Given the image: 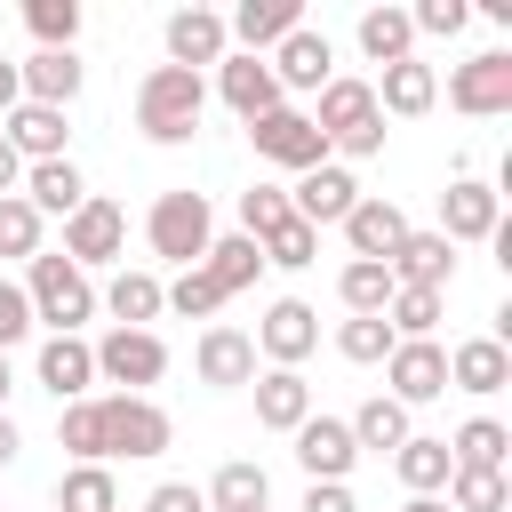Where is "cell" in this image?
Masks as SVG:
<instances>
[{"instance_id":"1","label":"cell","mask_w":512,"mask_h":512,"mask_svg":"<svg viewBox=\"0 0 512 512\" xmlns=\"http://www.w3.org/2000/svg\"><path fill=\"white\" fill-rule=\"evenodd\" d=\"M312 128H320V144L344 152V160H376V152H384V112H376V88H368V80H328Z\"/></svg>"},{"instance_id":"2","label":"cell","mask_w":512,"mask_h":512,"mask_svg":"<svg viewBox=\"0 0 512 512\" xmlns=\"http://www.w3.org/2000/svg\"><path fill=\"white\" fill-rule=\"evenodd\" d=\"M200 104H208L200 72H184V64H152L144 88H136V128H144L152 144H184V136L200 128Z\"/></svg>"},{"instance_id":"3","label":"cell","mask_w":512,"mask_h":512,"mask_svg":"<svg viewBox=\"0 0 512 512\" xmlns=\"http://www.w3.org/2000/svg\"><path fill=\"white\" fill-rule=\"evenodd\" d=\"M144 240H152V256H168V264H200L208 256V240H216V216H208V200L192 192V184H176V192H160L152 200V216H144Z\"/></svg>"},{"instance_id":"4","label":"cell","mask_w":512,"mask_h":512,"mask_svg":"<svg viewBox=\"0 0 512 512\" xmlns=\"http://www.w3.org/2000/svg\"><path fill=\"white\" fill-rule=\"evenodd\" d=\"M24 296H32V320H48L56 336H80V320L96 312V288H88V272L72 264V256H32V280H24Z\"/></svg>"},{"instance_id":"5","label":"cell","mask_w":512,"mask_h":512,"mask_svg":"<svg viewBox=\"0 0 512 512\" xmlns=\"http://www.w3.org/2000/svg\"><path fill=\"white\" fill-rule=\"evenodd\" d=\"M168 440H176V424H168L160 400H144V392L104 400V456H160Z\"/></svg>"},{"instance_id":"6","label":"cell","mask_w":512,"mask_h":512,"mask_svg":"<svg viewBox=\"0 0 512 512\" xmlns=\"http://www.w3.org/2000/svg\"><path fill=\"white\" fill-rule=\"evenodd\" d=\"M88 352H96V376L120 384V392H144V384L168 376V344H160L152 328H112V336L88 344Z\"/></svg>"},{"instance_id":"7","label":"cell","mask_w":512,"mask_h":512,"mask_svg":"<svg viewBox=\"0 0 512 512\" xmlns=\"http://www.w3.org/2000/svg\"><path fill=\"white\" fill-rule=\"evenodd\" d=\"M248 136H256V160H272V168H296V176L328 160V144H320V128H312V112H296V104H280V112L248 120Z\"/></svg>"},{"instance_id":"8","label":"cell","mask_w":512,"mask_h":512,"mask_svg":"<svg viewBox=\"0 0 512 512\" xmlns=\"http://www.w3.org/2000/svg\"><path fill=\"white\" fill-rule=\"evenodd\" d=\"M120 248H128V216L112 208V200H80L72 216H64V256L88 272V264H120Z\"/></svg>"},{"instance_id":"9","label":"cell","mask_w":512,"mask_h":512,"mask_svg":"<svg viewBox=\"0 0 512 512\" xmlns=\"http://www.w3.org/2000/svg\"><path fill=\"white\" fill-rule=\"evenodd\" d=\"M448 104H456V112H472V120L512 112V56H504V48H488V56L456 64V72H448Z\"/></svg>"},{"instance_id":"10","label":"cell","mask_w":512,"mask_h":512,"mask_svg":"<svg viewBox=\"0 0 512 512\" xmlns=\"http://www.w3.org/2000/svg\"><path fill=\"white\" fill-rule=\"evenodd\" d=\"M384 376H392V392H384V400H400V408H424V400H440V392H448V352H440L432 336H416V344H392V352H384Z\"/></svg>"},{"instance_id":"11","label":"cell","mask_w":512,"mask_h":512,"mask_svg":"<svg viewBox=\"0 0 512 512\" xmlns=\"http://www.w3.org/2000/svg\"><path fill=\"white\" fill-rule=\"evenodd\" d=\"M496 224H504V200H496V184H480V176H456L448 192H440V240L456 248V240H496Z\"/></svg>"},{"instance_id":"12","label":"cell","mask_w":512,"mask_h":512,"mask_svg":"<svg viewBox=\"0 0 512 512\" xmlns=\"http://www.w3.org/2000/svg\"><path fill=\"white\" fill-rule=\"evenodd\" d=\"M248 344H256V352H264L272 368H296V360H304V352L320 344V312H312L304 296H280V304H272V312L256 320V336H248Z\"/></svg>"},{"instance_id":"13","label":"cell","mask_w":512,"mask_h":512,"mask_svg":"<svg viewBox=\"0 0 512 512\" xmlns=\"http://www.w3.org/2000/svg\"><path fill=\"white\" fill-rule=\"evenodd\" d=\"M352 200H360V184H352V168L344 160H320V168H304L296 176V192H288V208L320 232V224H344L352 216Z\"/></svg>"},{"instance_id":"14","label":"cell","mask_w":512,"mask_h":512,"mask_svg":"<svg viewBox=\"0 0 512 512\" xmlns=\"http://www.w3.org/2000/svg\"><path fill=\"white\" fill-rule=\"evenodd\" d=\"M264 64H272V80H280V88H312V96L336 80V48H328V32H312V24H296Z\"/></svg>"},{"instance_id":"15","label":"cell","mask_w":512,"mask_h":512,"mask_svg":"<svg viewBox=\"0 0 512 512\" xmlns=\"http://www.w3.org/2000/svg\"><path fill=\"white\" fill-rule=\"evenodd\" d=\"M384 272H392V288H432V296H440V288L456 280V248H448L440 232H416V224H408V240L384 256Z\"/></svg>"},{"instance_id":"16","label":"cell","mask_w":512,"mask_h":512,"mask_svg":"<svg viewBox=\"0 0 512 512\" xmlns=\"http://www.w3.org/2000/svg\"><path fill=\"white\" fill-rule=\"evenodd\" d=\"M224 56H232V32H224L216 8H176L168 16V64L200 72V64H224Z\"/></svg>"},{"instance_id":"17","label":"cell","mask_w":512,"mask_h":512,"mask_svg":"<svg viewBox=\"0 0 512 512\" xmlns=\"http://www.w3.org/2000/svg\"><path fill=\"white\" fill-rule=\"evenodd\" d=\"M288 440H296V464H304L312 480H344V472L360 464V448H352V424H336V416H304Z\"/></svg>"},{"instance_id":"18","label":"cell","mask_w":512,"mask_h":512,"mask_svg":"<svg viewBox=\"0 0 512 512\" xmlns=\"http://www.w3.org/2000/svg\"><path fill=\"white\" fill-rule=\"evenodd\" d=\"M296 24H304V0H240V8L224 16V32L240 40V56H264V48H280Z\"/></svg>"},{"instance_id":"19","label":"cell","mask_w":512,"mask_h":512,"mask_svg":"<svg viewBox=\"0 0 512 512\" xmlns=\"http://www.w3.org/2000/svg\"><path fill=\"white\" fill-rule=\"evenodd\" d=\"M216 88H224V104H232L240 120L280 112V80H272V64H264V56H224V64H216Z\"/></svg>"},{"instance_id":"20","label":"cell","mask_w":512,"mask_h":512,"mask_svg":"<svg viewBox=\"0 0 512 512\" xmlns=\"http://www.w3.org/2000/svg\"><path fill=\"white\" fill-rule=\"evenodd\" d=\"M344 240H352V256H360V264H384V256L408 240V216H400L392 200H368V192H360V200H352V216H344Z\"/></svg>"},{"instance_id":"21","label":"cell","mask_w":512,"mask_h":512,"mask_svg":"<svg viewBox=\"0 0 512 512\" xmlns=\"http://www.w3.org/2000/svg\"><path fill=\"white\" fill-rule=\"evenodd\" d=\"M432 104H440V72H432L424 56H408V64H384L376 112H392V120H424Z\"/></svg>"},{"instance_id":"22","label":"cell","mask_w":512,"mask_h":512,"mask_svg":"<svg viewBox=\"0 0 512 512\" xmlns=\"http://www.w3.org/2000/svg\"><path fill=\"white\" fill-rule=\"evenodd\" d=\"M0 136H8V152H16L24 168L64 160V112H48V104H16V112L0 120Z\"/></svg>"},{"instance_id":"23","label":"cell","mask_w":512,"mask_h":512,"mask_svg":"<svg viewBox=\"0 0 512 512\" xmlns=\"http://www.w3.org/2000/svg\"><path fill=\"white\" fill-rule=\"evenodd\" d=\"M192 360H200V384H216V392L256 384V344H248V328H208Z\"/></svg>"},{"instance_id":"24","label":"cell","mask_w":512,"mask_h":512,"mask_svg":"<svg viewBox=\"0 0 512 512\" xmlns=\"http://www.w3.org/2000/svg\"><path fill=\"white\" fill-rule=\"evenodd\" d=\"M16 80H24V104L64 112V104L80 96V56H72V48H40L32 64H16Z\"/></svg>"},{"instance_id":"25","label":"cell","mask_w":512,"mask_h":512,"mask_svg":"<svg viewBox=\"0 0 512 512\" xmlns=\"http://www.w3.org/2000/svg\"><path fill=\"white\" fill-rule=\"evenodd\" d=\"M304 416H312V384L296 368H264L256 376V424L264 432H296Z\"/></svg>"},{"instance_id":"26","label":"cell","mask_w":512,"mask_h":512,"mask_svg":"<svg viewBox=\"0 0 512 512\" xmlns=\"http://www.w3.org/2000/svg\"><path fill=\"white\" fill-rule=\"evenodd\" d=\"M40 384H48L56 400H88V384H96V352H88L80 336H48V344H40Z\"/></svg>"},{"instance_id":"27","label":"cell","mask_w":512,"mask_h":512,"mask_svg":"<svg viewBox=\"0 0 512 512\" xmlns=\"http://www.w3.org/2000/svg\"><path fill=\"white\" fill-rule=\"evenodd\" d=\"M448 384H456V392H504V384H512V352H504L496 336H472V344L448 352Z\"/></svg>"},{"instance_id":"28","label":"cell","mask_w":512,"mask_h":512,"mask_svg":"<svg viewBox=\"0 0 512 512\" xmlns=\"http://www.w3.org/2000/svg\"><path fill=\"white\" fill-rule=\"evenodd\" d=\"M392 472L408 480V496H440L456 464H448V440H432V432H408V440L392 448Z\"/></svg>"},{"instance_id":"29","label":"cell","mask_w":512,"mask_h":512,"mask_svg":"<svg viewBox=\"0 0 512 512\" xmlns=\"http://www.w3.org/2000/svg\"><path fill=\"white\" fill-rule=\"evenodd\" d=\"M24 200H32V216H72L88 200V184L72 160H40V168H24Z\"/></svg>"},{"instance_id":"30","label":"cell","mask_w":512,"mask_h":512,"mask_svg":"<svg viewBox=\"0 0 512 512\" xmlns=\"http://www.w3.org/2000/svg\"><path fill=\"white\" fill-rule=\"evenodd\" d=\"M504 456H512V432H504L496 416H472V424H456V440H448V464H456V472H504Z\"/></svg>"},{"instance_id":"31","label":"cell","mask_w":512,"mask_h":512,"mask_svg":"<svg viewBox=\"0 0 512 512\" xmlns=\"http://www.w3.org/2000/svg\"><path fill=\"white\" fill-rule=\"evenodd\" d=\"M360 56H368V64H408V56H416L408 8H368V16H360Z\"/></svg>"},{"instance_id":"32","label":"cell","mask_w":512,"mask_h":512,"mask_svg":"<svg viewBox=\"0 0 512 512\" xmlns=\"http://www.w3.org/2000/svg\"><path fill=\"white\" fill-rule=\"evenodd\" d=\"M200 272L224 288V296H240L256 272H264V248L248 240V232H224V240H208V256H200Z\"/></svg>"},{"instance_id":"33","label":"cell","mask_w":512,"mask_h":512,"mask_svg":"<svg viewBox=\"0 0 512 512\" xmlns=\"http://www.w3.org/2000/svg\"><path fill=\"white\" fill-rule=\"evenodd\" d=\"M56 448H72L80 464H104V400H64V416H56Z\"/></svg>"},{"instance_id":"34","label":"cell","mask_w":512,"mask_h":512,"mask_svg":"<svg viewBox=\"0 0 512 512\" xmlns=\"http://www.w3.org/2000/svg\"><path fill=\"white\" fill-rule=\"evenodd\" d=\"M104 304H112V320H120V328H144V320H160V312H168L152 272H120V280L104 288Z\"/></svg>"},{"instance_id":"35","label":"cell","mask_w":512,"mask_h":512,"mask_svg":"<svg viewBox=\"0 0 512 512\" xmlns=\"http://www.w3.org/2000/svg\"><path fill=\"white\" fill-rule=\"evenodd\" d=\"M264 496H272L264 464H224V472L208 480V504H216V512H264Z\"/></svg>"},{"instance_id":"36","label":"cell","mask_w":512,"mask_h":512,"mask_svg":"<svg viewBox=\"0 0 512 512\" xmlns=\"http://www.w3.org/2000/svg\"><path fill=\"white\" fill-rule=\"evenodd\" d=\"M56 512H120V488L104 464H72L64 488H56Z\"/></svg>"},{"instance_id":"37","label":"cell","mask_w":512,"mask_h":512,"mask_svg":"<svg viewBox=\"0 0 512 512\" xmlns=\"http://www.w3.org/2000/svg\"><path fill=\"white\" fill-rule=\"evenodd\" d=\"M336 288H344V312H352V320H376V312L392 304V272H384V264H360V256L344 264Z\"/></svg>"},{"instance_id":"38","label":"cell","mask_w":512,"mask_h":512,"mask_svg":"<svg viewBox=\"0 0 512 512\" xmlns=\"http://www.w3.org/2000/svg\"><path fill=\"white\" fill-rule=\"evenodd\" d=\"M384 328H392L400 344L432 336V328H440V296H432V288H392V304H384Z\"/></svg>"},{"instance_id":"39","label":"cell","mask_w":512,"mask_h":512,"mask_svg":"<svg viewBox=\"0 0 512 512\" xmlns=\"http://www.w3.org/2000/svg\"><path fill=\"white\" fill-rule=\"evenodd\" d=\"M400 440H408V408L376 392V400L352 416V448H400Z\"/></svg>"},{"instance_id":"40","label":"cell","mask_w":512,"mask_h":512,"mask_svg":"<svg viewBox=\"0 0 512 512\" xmlns=\"http://www.w3.org/2000/svg\"><path fill=\"white\" fill-rule=\"evenodd\" d=\"M24 24L40 48H72L80 40V0H24Z\"/></svg>"},{"instance_id":"41","label":"cell","mask_w":512,"mask_h":512,"mask_svg":"<svg viewBox=\"0 0 512 512\" xmlns=\"http://www.w3.org/2000/svg\"><path fill=\"white\" fill-rule=\"evenodd\" d=\"M256 248H264V264H280V272H304V264L320 256V232H312L304 216H288V224H280V232H264Z\"/></svg>"},{"instance_id":"42","label":"cell","mask_w":512,"mask_h":512,"mask_svg":"<svg viewBox=\"0 0 512 512\" xmlns=\"http://www.w3.org/2000/svg\"><path fill=\"white\" fill-rule=\"evenodd\" d=\"M288 216H296V208H288V192H280V184H248V192H240V232H248V240L280 232Z\"/></svg>"},{"instance_id":"43","label":"cell","mask_w":512,"mask_h":512,"mask_svg":"<svg viewBox=\"0 0 512 512\" xmlns=\"http://www.w3.org/2000/svg\"><path fill=\"white\" fill-rule=\"evenodd\" d=\"M448 512H504V472H448Z\"/></svg>"},{"instance_id":"44","label":"cell","mask_w":512,"mask_h":512,"mask_svg":"<svg viewBox=\"0 0 512 512\" xmlns=\"http://www.w3.org/2000/svg\"><path fill=\"white\" fill-rule=\"evenodd\" d=\"M0 256H24V264L40 256V216H32V200H24V192H8V200H0Z\"/></svg>"},{"instance_id":"45","label":"cell","mask_w":512,"mask_h":512,"mask_svg":"<svg viewBox=\"0 0 512 512\" xmlns=\"http://www.w3.org/2000/svg\"><path fill=\"white\" fill-rule=\"evenodd\" d=\"M160 304H168V312H184V320H208V312L224 304V288L192 264V272H176V288H160Z\"/></svg>"},{"instance_id":"46","label":"cell","mask_w":512,"mask_h":512,"mask_svg":"<svg viewBox=\"0 0 512 512\" xmlns=\"http://www.w3.org/2000/svg\"><path fill=\"white\" fill-rule=\"evenodd\" d=\"M392 344H400V336L384 328V312H376V320H344V328H336V352H344V360H360V368H376Z\"/></svg>"},{"instance_id":"47","label":"cell","mask_w":512,"mask_h":512,"mask_svg":"<svg viewBox=\"0 0 512 512\" xmlns=\"http://www.w3.org/2000/svg\"><path fill=\"white\" fill-rule=\"evenodd\" d=\"M408 24L448 40V32H464V24H472V8H464V0H416V8H408Z\"/></svg>"},{"instance_id":"48","label":"cell","mask_w":512,"mask_h":512,"mask_svg":"<svg viewBox=\"0 0 512 512\" xmlns=\"http://www.w3.org/2000/svg\"><path fill=\"white\" fill-rule=\"evenodd\" d=\"M24 336H32V296H24L16 280H0V352L24 344Z\"/></svg>"},{"instance_id":"49","label":"cell","mask_w":512,"mask_h":512,"mask_svg":"<svg viewBox=\"0 0 512 512\" xmlns=\"http://www.w3.org/2000/svg\"><path fill=\"white\" fill-rule=\"evenodd\" d=\"M144 512H208V496H200L192 480H160V488L144 496Z\"/></svg>"},{"instance_id":"50","label":"cell","mask_w":512,"mask_h":512,"mask_svg":"<svg viewBox=\"0 0 512 512\" xmlns=\"http://www.w3.org/2000/svg\"><path fill=\"white\" fill-rule=\"evenodd\" d=\"M296 512H360V504H352V488H344V480H312Z\"/></svg>"},{"instance_id":"51","label":"cell","mask_w":512,"mask_h":512,"mask_svg":"<svg viewBox=\"0 0 512 512\" xmlns=\"http://www.w3.org/2000/svg\"><path fill=\"white\" fill-rule=\"evenodd\" d=\"M8 192H24V160H16L8 136H0V200H8Z\"/></svg>"},{"instance_id":"52","label":"cell","mask_w":512,"mask_h":512,"mask_svg":"<svg viewBox=\"0 0 512 512\" xmlns=\"http://www.w3.org/2000/svg\"><path fill=\"white\" fill-rule=\"evenodd\" d=\"M16 104H24V80H16V64H8V56H0V120H8V112H16Z\"/></svg>"},{"instance_id":"53","label":"cell","mask_w":512,"mask_h":512,"mask_svg":"<svg viewBox=\"0 0 512 512\" xmlns=\"http://www.w3.org/2000/svg\"><path fill=\"white\" fill-rule=\"evenodd\" d=\"M16 448H24V440H16V424L0 416V464H16Z\"/></svg>"},{"instance_id":"54","label":"cell","mask_w":512,"mask_h":512,"mask_svg":"<svg viewBox=\"0 0 512 512\" xmlns=\"http://www.w3.org/2000/svg\"><path fill=\"white\" fill-rule=\"evenodd\" d=\"M400 512H448V504H440V496H408Z\"/></svg>"},{"instance_id":"55","label":"cell","mask_w":512,"mask_h":512,"mask_svg":"<svg viewBox=\"0 0 512 512\" xmlns=\"http://www.w3.org/2000/svg\"><path fill=\"white\" fill-rule=\"evenodd\" d=\"M8 392H16V376H8V352H0V416H8Z\"/></svg>"}]
</instances>
